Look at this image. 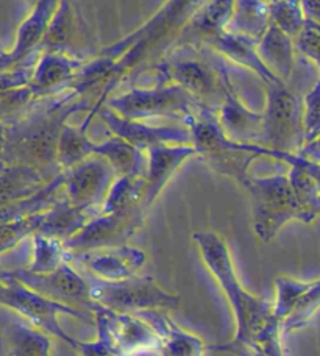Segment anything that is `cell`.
I'll list each match as a JSON object with an SVG mask.
<instances>
[{
  "mask_svg": "<svg viewBox=\"0 0 320 356\" xmlns=\"http://www.w3.org/2000/svg\"><path fill=\"white\" fill-rule=\"evenodd\" d=\"M207 0H166L164 5L144 22L138 30L127 35L124 40L105 47L97 58L89 60L80 69L79 81L85 88L104 85L93 110L89 111L85 125L91 124L105 102L125 75L138 66L149 61H158L177 42L182 30L192 16L202 8Z\"/></svg>",
  "mask_w": 320,
  "mask_h": 356,
  "instance_id": "cell-1",
  "label": "cell"
},
{
  "mask_svg": "<svg viewBox=\"0 0 320 356\" xmlns=\"http://www.w3.org/2000/svg\"><path fill=\"white\" fill-rule=\"evenodd\" d=\"M93 110L91 102L77 89L40 99L31 110L15 124L6 127L0 158L6 166H27L52 181L63 170L58 164V145L69 116L81 110Z\"/></svg>",
  "mask_w": 320,
  "mask_h": 356,
  "instance_id": "cell-2",
  "label": "cell"
},
{
  "mask_svg": "<svg viewBox=\"0 0 320 356\" xmlns=\"http://www.w3.org/2000/svg\"><path fill=\"white\" fill-rule=\"evenodd\" d=\"M192 238L200 250L202 261L219 283L230 307L233 309L236 322H238V328H236V334L232 341L225 342V344L211 346L208 350L250 356V348L256 334L261 332L269 317L273 314V307L264 298L256 297L242 288L234 269L232 252H230L227 241L219 233L203 230L195 232Z\"/></svg>",
  "mask_w": 320,
  "mask_h": 356,
  "instance_id": "cell-3",
  "label": "cell"
},
{
  "mask_svg": "<svg viewBox=\"0 0 320 356\" xmlns=\"http://www.w3.org/2000/svg\"><path fill=\"white\" fill-rule=\"evenodd\" d=\"M153 81L175 83L188 91L202 108L219 114L225 99L227 60L209 47L175 44L163 58L145 67ZM152 81V83H153Z\"/></svg>",
  "mask_w": 320,
  "mask_h": 356,
  "instance_id": "cell-4",
  "label": "cell"
},
{
  "mask_svg": "<svg viewBox=\"0 0 320 356\" xmlns=\"http://www.w3.org/2000/svg\"><path fill=\"white\" fill-rule=\"evenodd\" d=\"M186 125L191 129L192 145L197 155L202 156L211 169L233 178L239 184L250 177V164L258 156H262L261 145L232 141L222 129L219 114L207 108H202L195 116H192Z\"/></svg>",
  "mask_w": 320,
  "mask_h": 356,
  "instance_id": "cell-5",
  "label": "cell"
},
{
  "mask_svg": "<svg viewBox=\"0 0 320 356\" xmlns=\"http://www.w3.org/2000/svg\"><path fill=\"white\" fill-rule=\"evenodd\" d=\"M105 105L130 120L170 119L186 124L202 110L192 95L175 83L153 81L134 85L125 92L108 97Z\"/></svg>",
  "mask_w": 320,
  "mask_h": 356,
  "instance_id": "cell-6",
  "label": "cell"
},
{
  "mask_svg": "<svg viewBox=\"0 0 320 356\" xmlns=\"http://www.w3.org/2000/svg\"><path fill=\"white\" fill-rule=\"evenodd\" d=\"M241 186L250 197L253 230L262 243H271L292 219L306 222L305 211L292 188L289 175H250Z\"/></svg>",
  "mask_w": 320,
  "mask_h": 356,
  "instance_id": "cell-7",
  "label": "cell"
},
{
  "mask_svg": "<svg viewBox=\"0 0 320 356\" xmlns=\"http://www.w3.org/2000/svg\"><path fill=\"white\" fill-rule=\"evenodd\" d=\"M264 89L266 106L262 111L264 122L256 145L281 154H294L300 150V145L305 141L300 100L285 81L267 83Z\"/></svg>",
  "mask_w": 320,
  "mask_h": 356,
  "instance_id": "cell-8",
  "label": "cell"
},
{
  "mask_svg": "<svg viewBox=\"0 0 320 356\" xmlns=\"http://www.w3.org/2000/svg\"><path fill=\"white\" fill-rule=\"evenodd\" d=\"M0 307H6L15 311L25 321L31 322L35 327L41 328L42 332L64 341L75 350L79 347V341L64 332L56 317H58V314H67L83 322L95 323L94 314L49 300V298L31 291L13 277L0 278Z\"/></svg>",
  "mask_w": 320,
  "mask_h": 356,
  "instance_id": "cell-9",
  "label": "cell"
},
{
  "mask_svg": "<svg viewBox=\"0 0 320 356\" xmlns=\"http://www.w3.org/2000/svg\"><path fill=\"white\" fill-rule=\"evenodd\" d=\"M95 302L116 313L136 314L145 309H178L182 298L164 291L152 277H133L122 282H106L86 275Z\"/></svg>",
  "mask_w": 320,
  "mask_h": 356,
  "instance_id": "cell-10",
  "label": "cell"
},
{
  "mask_svg": "<svg viewBox=\"0 0 320 356\" xmlns=\"http://www.w3.org/2000/svg\"><path fill=\"white\" fill-rule=\"evenodd\" d=\"M13 277L27 286L31 291L49 298V300L63 303L66 307L86 311L95 316V311L100 305L91 296V284L86 275H83L72 266L64 263L58 269L49 273H35L16 267V269H5L0 278Z\"/></svg>",
  "mask_w": 320,
  "mask_h": 356,
  "instance_id": "cell-11",
  "label": "cell"
},
{
  "mask_svg": "<svg viewBox=\"0 0 320 356\" xmlns=\"http://www.w3.org/2000/svg\"><path fill=\"white\" fill-rule=\"evenodd\" d=\"M145 214L147 213L141 207L118 213L97 214L88 222L83 230L64 243L67 250V259L86 252L127 245L128 239L143 227Z\"/></svg>",
  "mask_w": 320,
  "mask_h": 356,
  "instance_id": "cell-12",
  "label": "cell"
},
{
  "mask_svg": "<svg viewBox=\"0 0 320 356\" xmlns=\"http://www.w3.org/2000/svg\"><path fill=\"white\" fill-rule=\"evenodd\" d=\"M64 194L74 207L100 209L118 174L111 163L100 155H91L64 170Z\"/></svg>",
  "mask_w": 320,
  "mask_h": 356,
  "instance_id": "cell-13",
  "label": "cell"
},
{
  "mask_svg": "<svg viewBox=\"0 0 320 356\" xmlns=\"http://www.w3.org/2000/svg\"><path fill=\"white\" fill-rule=\"evenodd\" d=\"M97 114L114 136L125 139L143 152L161 144L192 145V133L186 124L149 125L143 120H130L119 116L108 105L102 106Z\"/></svg>",
  "mask_w": 320,
  "mask_h": 356,
  "instance_id": "cell-14",
  "label": "cell"
},
{
  "mask_svg": "<svg viewBox=\"0 0 320 356\" xmlns=\"http://www.w3.org/2000/svg\"><path fill=\"white\" fill-rule=\"evenodd\" d=\"M86 24L81 19L72 0H60L49 29L44 35L38 52L61 54L74 58L86 60L83 47L86 46Z\"/></svg>",
  "mask_w": 320,
  "mask_h": 356,
  "instance_id": "cell-15",
  "label": "cell"
},
{
  "mask_svg": "<svg viewBox=\"0 0 320 356\" xmlns=\"http://www.w3.org/2000/svg\"><path fill=\"white\" fill-rule=\"evenodd\" d=\"M195 155L197 150L194 145L161 144L147 150V172L144 175V193L141 199V208L145 213L158 199L161 191L168 186L177 170Z\"/></svg>",
  "mask_w": 320,
  "mask_h": 356,
  "instance_id": "cell-16",
  "label": "cell"
},
{
  "mask_svg": "<svg viewBox=\"0 0 320 356\" xmlns=\"http://www.w3.org/2000/svg\"><path fill=\"white\" fill-rule=\"evenodd\" d=\"M74 259L85 266L93 277L106 280V282H122V280L138 277V272L147 263V255L143 250L122 245L70 257L69 263Z\"/></svg>",
  "mask_w": 320,
  "mask_h": 356,
  "instance_id": "cell-17",
  "label": "cell"
},
{
  "mask_svg": "<svg viewBox=\"0 0 320 356\" xmlns=\"http://www.w3.org/2000/svg\"><path fill=\"white\" fill-rule=\"evenodd\" d=\"M86 63L61 54H41L29 86L38 100L55 97L74 88L77 75Z\"/></svg>",
  "mask_w": 320,
  "mask_h": 356,
  "instance_id": "cell-18",
  "label": "cell"
},
{
  "mask_svg": "<svg viewBox=\"0 0 320 356\" xmlns=\"http://www.w3.org/2000/svg\"><path fill=\"white\" fill-rule=\"evenodd\" d=\"M95 316L106 321L113 338L125 356H138L147 352H158L159 338L149 323L136 314L116 313L100 305Z\"/></svg>",
  "mask_w": 320,
  "mask_h": 356,
  "instance_id": "cell-19",
  "label": "cell"
},
{
  "mask_svg": "<svg viewBox=\"0 0 320 356\" xmlns=\"http://www.w3.org/2000/svg\"><path fill=\"white\" fill-rule=\"evenodd\" d=\"M219 120L225 135L239 144H258L264 116L247 108L236 92L234 85L230 77V71L225 75V99L219 110Z\"/></svg>",
  "mask_w": 320,
  "mask_h": 356,
  "instance_id": "cell-20",
  "label": "cell"
},
{
  "mask_svg": "<svg viewBox=\"0 0 320 356\" xmlns=\"http://www.w3.org/2000/svg\"><path fill=\"white\" fill-rule=\"evenodd\" d=\"M234 2L236 0H207L182 30L175 44L207 47L211 41L227 31L234 11Z\"/></svg>",
  "mask_w": 320,
  "mask_h": 356,
  "instance_id": "cell-21",
  "label": "cell"
},
{
  "mask_svg": "<svg viewBox=\"0 0 320 356\" xmlns=\"http://www.w3.org/2000/svg\"><path fill=\"white\" fill-rule=\"evenodd\" d=\"M155 330L159 338V356H203L208 347L198 336L172 322L166 309H145L136 313Z\"/></svg>",
  "mask_w": 320,
  "mask_h": 356,
  "instance_id": "cell-22",
  "label": "cell"
},
{
  "mask_svg": "<svg viewBox=\"0 0 320 356\" xmlns=\"http://www.w3.org/2000/svg\"><path fill=\"white\" fill-rule=\"evenodd\" d=\"M22 319L19 314H11L0 325L3 356H50V334Z\"/></svg>",
  "mask_w": 320,
  "mask_h": 356,
  "instance_id": "cell-23",
  "label": "cell"
},
{
  "mask_svg": "<svg viewBox=\"0 0 320 356\" xmlns=\"http://www.w3.org/2000/svg\"><path fill=\"white\" fill-rule=\"evenodd\" d=\"M58 2L60 0H38L31 15L21 24L17 30L16 44L11 50V56L17 66L38 54L49 24L58 8Z\"/></svg>",
  "mask_w": 320,
  "mask_h": 356,
  "instance_id": "cell-24",
  "label": "cell"
},
{
  "mask_svg": "<svg viewBox=\"0 0 320 356\" xmlns=\"http://www.w3.org/2000/svg\"><path fill=\"white\" fill-rule=\"evenodd\" d=\"M207 47L216 50L227 61H232L234 65L255 74L261 80L262 85L281 81L269 71L264 63L259 58L258 50H256V42L247 40L244 36L223 31L221 36H217L216 40L211 41Z\"/></svg>",
  "mask_w": 320,
  "mask_h": 356,
  "instance_id": "cell-25",
  "label": "cell"
},
{
  "mask_svg": "<svg viewBox=\"0 0 320 356\" xmlns=\"http://www.w3.org/2000/svg\"><path fill=\"white\" fill-rule=\"evenodd\" d=\"M100 209H85L74 207L67 200L66 194L55 205L44 213L42 224L36 233L49 238H56L66 243L77 233L86 227V224L95 216L100 214Z\"/></svg>",
  "mask_w": 320,
  "mask_h": 356,
  "instance_id": "cell-26",
  "label": "cell"
},
{
  "mask_svg": "<svg viewBox=\"0 0 320 356\" xmlns=\"http://www.w3.org/2000/svg\"><path fill=\"white\" fill-rule=\"evenodd\" d=\"M259 58L275 77L281 81H289L296 67L292 38L275 24H271L261 41L256 44Z\"/></svg>",
  "mask_w": 320,
  "mask_h": 356,
  "instance_id": "cell-27",
  "label": "cell"
},
{
  "mask_svg": "<svg viewBox=\"0 0 320 356\" xmlns=\"http://www.w3.org/2000/svg\"><path fill=\"white\" fill-rule=\"evenodd\" d=\"M89 154L106 158L118 177H144L147 172V152L136 149L119 136L113 135L100 144L91 143Z\"/></svg>",
  "mask_w": 320,
  "mask_h": 356,
  "instance_id": "cell-28",
  "label": "cell"
},
{
  "mask_svg": "<svg viewBox=\"0 0 320 356\" xmlns=\"http://www.w3.org/2000/svg\"><path fill=\"white\" fill-rule=\"evenodd\" d=\"M271 24V3L267 0H236L227 31L258 44Z\"/></svg>",
  "mask_w": 320,
  "mask_h": 356,
  "instance_id": "cell-29",
  "label": "cell"
},
{
  "mask_svg": "<svg viewBox=\"0 0 320 356\" xmlns=\"http://www.w3.org/2000/svg\"><path fill=\"white\" fill-rule=\"evenodd\" d=\"M64 241L35 233L31 236V261L25 269L35 273H49L67 263Z\"/></svg>",
  "mask_w": 320,
  "mask_h": 356,
  "instance_id": "cell-30",
  "label": "cell"
},
{
  "mask_svg": "<svg viewBox=\"0 0 320 356\" xmlns=\"http://www.w3.org/2000/svg\"><path fill=\"white\" fill-rule=\"evenodd\" d=\"M144 193V177H118L102 207V213H118L141 207Z\"/></svg>",
  "mask_w": 320,
  "mask_h": 356,
  "instance_id": "cell-31",
  "label": "cell"
},
{
  "mask_svg": "<svg viewBox=\"0 0 320 356\" xmlns=\"http://www.w3.org/2000/svg\"><path fill=\"white\" fill-rule=\"evenodd\" d=\"M91 139L88 138L86 131L81 129H74L70 125H64L58 145V164L61 170H67L74 168L75 164L91 156L89 147H91Z\"/></svg>",
  "mask_w": 320,
  "mask_h": 356,
  "instance_id": "cell-32",
  "label": "cell"
},
{
  "mask_svg": "<svg viewBox=\"0 0 320 356\" xmlns=\"http://www.w3.org/2000/svg\"><path fill=\"white\" fill-rule=\"evenodd\" d=\"M311 282H300L289 277L280 275L275 278V288H277V298L273 303V316L280 322L289 317V314L296 308L300 298L310 288Z\"/></svg>",
  "mask_w": 320,
  "mask_h": 356,
  "instance_id": "cell-33",
  "label": "cell"
},
{
  "mask_svg": "<svg viewBox=\"0 0 320 356\" xmlns=\"http://www.w3.org/2000/svg\"><path fill=\"white\" fill-rule=\"evenodd\" d=\"M319 308H320V280H317V282H311L310 288L306 289L302 298H300L298 303L296 305V308H294V311L289 314V317L281 322V328H283V332L286 333L294 332V330H298V328H303L305 325H308L310 321L314 317Z\"/></svg>",
  "mask_w": 320,
  "mask_h": 356,
  "instance_id": "cell-34",
  "label": "cell"
},
{
  "mask_svg": "<svg viewBox=\"0 0 320 356\" xmlns=\"http://www.w3.org/2000/svg\"><path fill=\"white\" fill-rule=\"evenodd\" d=\"M300 0H280L271 3V19L272 24L285 31L291 38L297 36L303 29L302 10L298 6Z\"/></svg>",
  "mask_w": 320,
  "mask_h": 356,
  "instance_id": "cell-35",
  "label": "cell"
},
{
  "mask_svg": "<svg viewBox=\"0 0 320 356\" xmlns=\"http://www.w3.org/2000/svg\"><path fill=\"white\" fill-rule=\"evenodd\" d=\"M95 323L99 328V336L94 342H81L79 341L77 352L81 356H125L122 350L118 347L116 341L113 338L106 321L102 316H95Z\"/></svg>",
  "mask_w": 320,
  "mask_h": 356,
  "instance_id": "cell-36",
  "label": "cell"
},
{
  "mask_svg": "<svg viewBox=\"0 0 320 356\" xmlns=\"http://www.w3.org/2000/svg\"><path fill=\"white\" fill-rule=\"evenodd\" d=\"M280 330L281 322L272 314L261 332L256 334L250 356H285L280 342Z\"/></svg>",
  "mask_w": 320,
  "mask_h": 356,
  "instance_id": "cell-37",
  "label": "cell"
},
{
  "mask_svg": "<svg viewBox=\"0 0 320 356\" xmlns=\"http://www.w3.org/2000/svg\"><path fill=\"white\" fill-rule=\"evenodd\" d=\"M40 55L41 54L38 52L33 56H30V58L25 63H22V65L13 67L10 71L0 72V99L8 94L10 91H13V89L27 86L30 83L35 65L38 58H40Z\"/></svg>",
  "mask_w": 320,
  "mask_h": 356,
  "instance_id": "cell-38",
  "label": "cell"
},
{
  "mask_svg": "<svg viewBox=\"0 0 320 356\" xmlns=\"http://www.w3.org/2000/svg\"><path fill=\"white\" fill-rule=\"evenodd\" d=\"M17 65L13 60L11 52H6L3 49L2 44H0V72H5V71H10V69L16 67Z\"/></svg>",
  "mask_w": 320,
  "mask_h": 356,
  "instance_id": "cell-39",
  "label": "cell"
},
{
  "mask_svg": "<svg viewBox=\"0 0 320 356\" xmlns=\"http://www.w3.org/2000/svg\"><path fill=\"white\" fill-rule=\"evenodd\" d=\"M5 133H6V125L0 122V149H2V145L5 143Z\"/></svg>",
  "mask_w": 320,
  "mask_h": 356,
  "instance_id": "cell-40",
  "label": "cell"
},
{
  "mask_svg": "<svg viewBox=\"0 0 320 356\" xmlns=\"http://www.w3.org/2000/svg\"><path fill=\"white\" fill-rule=\"evenodd\" d=\"M138 356H159L158 352H147V353H141Z\"/></svg>",
  "mask_w": 320,
  "mask_h": 356,
  "instance_id": "cell-41",
  "label": "cell"
},
{
  "mask_svg": "<svg viewBox=\"0 0 320 356\" xmlns=\"http://www.w3.org/2000/svg\"><path fill=\"white\" fill-rule=\"evenodd\" d=\"M27 2H29V3H31V5H35V3L38 2V0H27Z\"/></svg>",
  "mask_w": 320,
  "mask_h": 356,
  "instance_id": "cell-42",
  "label": "cell"
},
{
  "mask_svg": "<svg viewBox=\"0 0 320 356\" xmlns=\"http://www.w3.org/2000/svg\"><path fill=\"white\" fill-rule=\"evenodd\" d=\"M0 353H2V341H0Z\"/></svg>",
  "mask_w": 320,
  "mask_h": 356,
  "instance_id": "cell-43",
  "label": "cell"
},
{
  "mask_svg": "<svg viewBox=\"0 0 320 356\" xmlns=\"http://www.w3.org/2000/svg\"><path fill=\"white\" fill-rule=\"evenodd\" d=\"M0 356H3V352H2V353H0Z\"/></svg>",
  "mask_w": 320,
  "mask_h": 356,
  "instance_id": "cell-44",
  "label": "cell"
}]
</instances>
